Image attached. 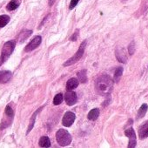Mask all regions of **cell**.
Here are the masks:
<instances>
[{
	"mask_svg": "<svg viewBox=\"0 0 148 148\" xmlns=\"http://www.w3.org/2000/svg\"><path fill=\"white\" fill-rule=\"evenodd\" d=\"M123 74V67H118L114 71V82H119Z\"/></svg>",
	"mask_w": 148,
	"mask_h": 148,
	"instance_id": "obj_18",
	"label": "cell"
},
{
	"mask_svg": "<svg viewBox=\"0 0 148 148\" xmlns=\"http://www.w3.org/2000/svg\"><path fill=\"white\" fill-rule=\"evenodd\" d=\"M5 115L7 117H10V118H12L13 119V116H14V112L13 110L12 109V107L10 106H7L5 107Z\"/></svg>",
	"mask_w": 148,
	"mask_h": 148,
	"instance_id": "obj_22",
	"label": "cell"
},
{
	"mask_svg": "<svg viewBox=\"0 0 148 148\" xmlns=\"http://www.w3.org/2000/svg\"><path fill=\"white\" fill-rule=\"evenodd\" d=\"M75 119L76 116L72 112H66L62 119V125L65 127H70L73 124Z\"/></svg>",
	"mask_w": 148,
	"mask_h": 148,
	"instance_id": "obj_6",
	"label": "cell"
},
{
	"mask_svg": "<svg viewBox=\"0 0 148 148\" xmlns=\"http://www.w3.org/2000/svg\"><path fill=\"white\" fill-rule=\"evenodd\" d=\"M86 42L84 41L82 42V44L80 45L79 46V49L78 50V51L75 53L73 57H71V58H69L64 64V66H68V65H71L73 64L77 63L79 60H80V58L83 57L84 55V52H85V48H86Z\"/></svg>",
	"mask_w": 148,
	"mask_h": 148,
	"instance_id": "obj_4",
	"label": "cell"
},
{
	"mask_svg": "<svg viewBox=\"0 0 148 148\" xmlns=\"http://www.w3.org/2000/svg\"><path fill=\"white\" fill-rule=\"evenodd\" d=\"M21 1H22V0H12V1L8 4L6 9H7L8 11H10V12H11V11L16 10V9L20 5Z\"/></svg>",
	"mask_w": 148,
	"mask_h": 148,
	"instance_id": "obj_15",
	"label": "cell"
},
{
	"mask_svg": "<svg viewBox=\"0 0 148 148\" xmlns=\"http://www.w3.org/2000/svg\"><path fill=\"white\" fill-rule=\"evenodd\" d=\"M115 55H116L117 59H118L119 62L124 63V64H125V63H126L127 57H126V55H125V53L124 49L118 48V49L116 50V53H115Z\"/></svg>",
	"mask_w": 148,
	"mask_h": 148,
	"instance_id": "obj_12",
	"label": "cell"
},
{
	"mask_svg": "<svg viewBox=\"0 0 148 148\" xmlns=\"http://www.w3.org/2000/svg\"><path fill=\"white\" fill-rule=\"evenodd\" d=\"M55 1H56V0H49V2H48L49 6H52V5H53V4L55 3Z\"/></svg>",
	"mask_w": 148,
	"mask_h": 148,
	"instance_id": "obj_27",
	"label": "cell"
},
{
	"mask_svg": "<svg viewBox=\"0 0 148 148\" xmlns=\"http://www.w3.org/2000/svg\"><path fill=\"white\" fill-rule=\"evenodd\" d=\"M12 78V72L10 71H0V84L7 83Z\"/></svg>",
	"mask_w": 148,
	"mask_h": 148,
	"instance_id": "obj_10",
	"label": "cell"
},
{
	"mask_svg": "<svg viewBox=\"0 0 148 148\" xmlns=\"http://www.w3.org/2000/svg\"><path fill=\"white\" fill-rule=\"evenodd\" d=\"M77 99H78V97H77V94L74 92H71V91H68L65 94H64V100H65V103L69 106H71L73 105H75L76 102H77Z\"/></svg>",
	"mask_w": 148,
	"mask_h": 148,
	"instance_id": "obj_8",
	"label": "cell"
},
{
	"mask_svg": "<svg viewBox=\"0 0 148 148\" xmlns=\"http://www.w3.org/2000/svg\"><path fill=\"white\" fill-rule=\"evenodd\" d=\"M99 109L94 108V109H92L89 112V113L87 115V118H88L89 120L94 121V120H96L99 118Z\"/></svg>",
	"mask_w": 148,
	"mask_h": 148,
	"instance_id": "obj_13",
	"label": "cell"
},
{
	"mask_svg": "<svg viewBox=\"0 0 148 148\" xmlns=\"http://www.w3.org/2000/svg\"><path fill=\"white\" fill-rule=\"evenodd\" d=\"M79 80L75 78H71L70 79L67 83H66V90L67 91H72L74 89H76L79 86Z\"/></svg>",
	"mask_w": 148,
	"mask_h": 148,
	"instance_id": "obj_11",
	"label": "cell"
},
{
	"mask_svg": "<svg viewBox=\"0 0 148 148\" xmlns=\"http://www.w3.org/2000/svg\"><path fill=\"white\" fill-rule=\"evenodd\" d=\"M44 108V106L43 107H40V108H38V111L37 112H34V114L32 115V121H31V125L28 127V130H27V132H26V134H28L31 131H32V129L33 128V125H34V122H35V119H36V117H37V115L38 114V112L42 110Z\"/></svg>",
	"mask_w": 148,
	"mask_h": 148,
	"instance_id": "obj_19",
	"label": "cell"
},
{
	"mask_svg": "<svg viewBox=\"0 0 148 148\" xmlns=\"http://www.w3.org/2000/svg\"><path fill=\"white\" fill-rule=\"evenodd\" d=\"M128 51H129V54L130 55H132L135 51V43L134 41H132L131 44L129 45L128 46Z\"/></svg>",
	"mask_w": 148,
	"mask_h": 148,
	"instance_id": "obj_24",
	"label": "cell"
},
{
	"mask_svg": "<svg viewBox=\"0 0 148 148\" xmlns=\"http://www.w3.org/2000/svg\"><path fill=\"white\" fill-rule=\"evenodd\" d=\"M147 109H148L147 104H142L141 106H140V108H139L138 111L137 119H139L143 118V117L145 115V113H146V112H147Z\"/></svg>",
	"mask_w": 148,
	"mask_h": 148,
	"instance_id": "obj_16",
	"label": "cell"
},
{
	"mask_svg": "<svg viewBox=\"0 0 148 148\" xmlns=\"http://www.w3.org/2000/svg\"><path fill=\"white\" fill-rule=\"evenodd\" d=\"M32 33V31H24L23 32H21V34L22 35H24V37H22L21 38H20V42H24L31 34Z\"/></svg>",
	"mask_w": 148,
	"mask_h": 148,
	"instance_id": "obj_23",
	"label": "cell"
},
{
	"mask_svg": "<svg viewBox=\"0 0 148 148\" xmlns=\"http://www.w3.org/2000/svg\"><path fill=\"white\" fill-rule=\"evenodd\" d=\"M10 22V17L8 15H1L0 16V28L5 27Z\"/></svg>",
	"mask_w": 148,
	"mask_h": 148,
	"instance_id": "obj_20",
	"label": "cell"
},
{
	"mask_svg": "<svg viewBox=\"0 0 148 148\" xmlns=\"http://www.w3.org/2000/svg\"><path fill=\"white\" fill-rule=\"evenodd\" d=\"M138 137L139 138H146L148 137V120L144 123L138 128Z\"/></svg>",
	"mask_w": 148,
	"mask_h": 148,
	"instance_id": "obj_9",
	"label": "cell"
},
{
	"mask_svg": "<svg viewBox=\"0 0 148 148\" xmlns=\"http://www.w3.org/2000/svg\"><path fill=\"white\" fill-rule=\"evenodd\" d=\"M38 145L40 147H50L51 146V140L49 137L47 136H43L40 138L38 141Z\"/></svg>",
	"mask_w": 148,
	"mask_h": 148,
	"instance_id": "obj_14",
	"label": "cell"
},
{
	"mask_svg": "<svg viewBox=\"0 0 148 148\" xmlns=\"http://www.w3.org/2000/svg\"><path fill=\"white\" fill-rule=\"evenodd\" d=\"M125 134L126 137L129 138L128 147L129 148H134L136 146V144H137V137H136V133H135L133 128L130 127L127 130H125Z\"/></svg>",
	"mask_w": 148,
	"mask_h": 148,
	"instance_id": "obj_5",
	"label": "cell"
},
{
	"mask_svg": "<svg viewBox=\"0 0 148 148\" xmlns=\"http://www.w3.org/2000/svg\"><path fill=\"white\" fill-rule=\"evenodd\" d=\"M14 49H15V41L13 40L8 41L4 45L1 52V58H0V64H4L10 58Z\"/></svg>",
	"mask_w": 148,
	"mask_h": 148,
	"instance_id": "obj_3",
	"label": "cell"
},
{
	"mask_svg": "<svg viewBox=\"0 0 148 148\" xmlns=\"http://www.w3.org/2000/svg\"><path fill=\"white\" fill-rule=\"evenodd\" d=\"M79 2V0H71V3H70V5H69V9L70 10H72L75 8V6L78 5V3Z\"/></svg>",
	"mask_w": 148,
	"mask_h": 148,
	"instance_id": "obj_25",
	"label": "cell"
},
{
	"mask_svg": "<svg viewBox=\"0 0 148 148\" xmlns=\"http://www.w3.org/2000/svg\"><path fill=\"white\" fill-rule=\"evenodd\" d=\"M42 42V38L41 36H36L33 39H32V41L25 46V51L29 52L32 51L33 50H35L38 46H39V45Z\"/></svg>",
	"mask_w": 148,
	"mask_h": 148,
	"instance_id": "obj_7",
	"label": "cell"
},
{
	"mask_svg": "<svg viewBox=\"0 0 148 148\" xmlns=\"http://www.w3.org/2000/svg\"><path fill=\"white\" fill-rule=\"evenodd\" d=\"M95 88L98 93L101 96L110 95L113 88V80L108 75H102L97 79L95 82Z\"/></svg>",
	"mask_w": 148,
	"mask_h": 148,
	"instance_id": "obj_1",
	"label": "cell"
},
{
	"mask_svg": "<svg viewBox=\"0 0 148 148\" xmlns=\"http://www.w3.org/2000/svg\"><path fill=\"white\" fill-rule=\"evenodd\" d=\"M78 36H79V30H78V31H76V32H75V33H74V34L70 38V40H71V41H76V40H77Z\"/></svg>",
	"mask_w": 148,
	"mask_h": 148,
	"instance_id": "obj_26",
	"label": "cell"
},
{
	"mask_svg": "<svg viewBox=\"0 0 148 148\" xmlns=\"http://www.w3.org/2000/svg\"><path fill=\"white\" fill-rule=\"evenodd\" d=\"M78 76V80L80 81L81 83H86L87 82V75H86V70H81L77 72Z\"/></svg>",
	"mask_w": 148,
	"mask_h": 148,
	"instance_id": "obj_17",
	"label": "cell"
},
{
	"mask_svg": "<svg viewBox=\"0 0 148 148\" xmlns=\"http://www.w3.org/2000/svg\"><path fill=\"white\" fill-rule=\"evenodd\" d=\"M63 99H64L63 94H61V93L57 94V95L54 97V99H53V105H55V106L60 105V104L63 102Z\"/></svg>",
	"mask_w": 148,
	"mask_h": 148,
	"instance_id": "obj_21",
	"label": "cell"
},
{
	"mask_svg": "<svg viewBox=\"0 0 148 148\" xmlns=\"http://www.w3.org/2000/svg\"><path fill=\"white\" fill-rule=\"evenodd\" d=\"M57 142L60 146H67L71 143V136L68 131L64 129H59L56 133Z\"/></svg>",
	"mask_w": 148,
	"mask_h": 148,
	"instance_id": "obj_2",
	"label": "cell"
}]
</instances>
